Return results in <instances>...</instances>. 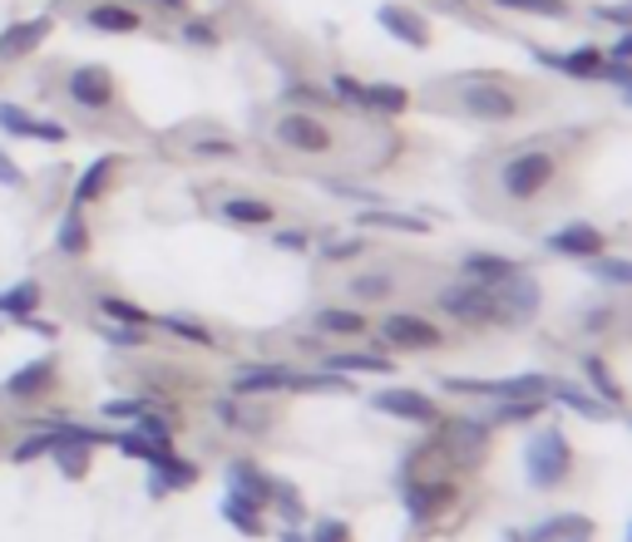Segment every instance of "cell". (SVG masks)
Here are the masks:
<instances>
[{
  "instance_id": "7",
  "label": "cell",
  "mask_w": 632,
  "mask_h": 542,
  "mask_svg": "<svg viewBox=\"0 0 632 542\" xmlns=\"http://www.w3.org/2000/svg\"><path fill=\"white\" fill-rule=\"evenodd\" d=\"M494 306H499V326H528V321L538 316V306H544V292H538V282L519 267L509 282L494 286Z\"/></svg>"
},
{
  "instance_id": "45",
  "label": "cell",
  "mask_w": 632,
  "mask_h": 542,
  "mask_svg": "<svg viewBox=\"0 0 632 542\" xmlns=\"http://www.w3.org/2000/svg\"><path fill=\"white\" fill-rule=\"evenodd\" d=\"M119 454H129V459H144V464H148V459L158 454V444H148L144 434L134 430V434H119Z\"/></svg>"
},
{
  "instance_id": "29",
  "label": "cell",
  "mask_w": 632,
  "mask_h": 542,
  "mask_svg": "<svg viewBox=\"0 0 632 542\" xmlns=\"http://www.w3.org/2000/svg\"><path fill=\"white\" fill-rule=\"evenodd\" d=\"M45 302V292H40V282H16V286H6L0 292V316H30Z\"/></svg>"
},
{
  "instance_id": "5",
  "label": "cell",
  "mask_w": 632,
  "mask_h": 542,
  "mask_svg": "<svg viewBox=\"0 0 632 542\" xmlns=\"http://www.w3.org/2000/svg\"><path fill=\"white\" fill-rule=\"evenodd\" d=\"M435 306L445 311L459 326H499V306H494V286H479V282H455V286H440L430 296Z\"/></svg>"
},
{
  "instance_id": "26",
  "label": "cell",
  "mask_w": 632,
  "mask_h": 542,
  "mask_svg": "<svg viewBox=\"0 0 632 542\" xmlns=\"http://www.w3.org/2000/svg\"><path fill=\"white\" fill-rule=\"evenodd\" d=\"M55 247H60V257H85L89 252V227H85V213H79V207H70V213L60 217Z\"/></svg>"
},
{
  "instance_id": "17",
  "label": "cell",
  "mask_w": 632,
  "mask_h": 542,
  "mask_svg": "<svg viewBox=\"0 0 632 542\" xmlns=\"http://www.w3.org/2000/svg\"><path fill=\"white\" fill-rule=\"evenodd\" d=\"M548 252H558V257H603V233L589 223H568L548 237Z\"/></svg>"
},
{
  "instance_id": "14",
  "label": "cell",
  "mask_w": 632,
  "mask_h": 542,
  "mask_svg": "<svg viewBox=\"0 0 632 542\" xmlns=\"http://www.w3.org/2000/svg\"><path fill=\"white\" fill-rule=\"evenodd\" d=\"M0 129H6L10 138H45V144H65V124L55 119H36V114H26L20 104H6L0 99Z\"/></svg>"
},
{
  "instance_id": "13",
  "label": "cell",
  "mask_w": 632,
  "mask_h": 542,
  "mask_svg": "<svg viewBox=\"0 0 632 542\" xmlns=\"http://www.w3.org/2000/svg\"><path fill=\"white\" fill-rule=\"evenodd\" d=\"M292 375L286 365H237L233 371V395L247 400V395H278V390H292Z\"/></svg>"
},
{
  "instance_id": "41",
  "label": "cell",
  "mask_w": 632,
  "mask_h": 542,
  "mask_svg": "<svg viewBox=\"0 0 632 542\" xmlns=\"http://www.w3.org/2000/svg\"><path fill=\"white\" fill-rule=\"evenodd\" d=\"M589 267H593V276H603L607 286H628V262H618V257H589Z\"/></svg>"
},
{
  "instance_id": "58",
  "label": "cell",
  "mask_w": 632,
  "mask_h": 542,
  "mask_svg": "<svg viewBox=\"0 0 632 542\" xmlns=\"http://www.w3.org/2000/svg\"><path fill=\"white\" fill-rule=\"evenodd\" d=\"M278 247H286V252H302V247H307V233H278Z\"/></svg>"
},
{
  "instance_id": "9",
  "label": "cell",
  "mask_w": 632,
  "mask_h": 542,
  "mask_svg": "<svg viewBox=\"0 0 632 542\" xmlns=\"http://www.w3.org/2000/svg\"><path fill=\"white\" fill-rule=\"evenodd\" d=\"M381 341L396 345V351H435V345L445 341V331L435 326V321L416 316V311H390L381 321Z\"/></svg>"
},
{
  "instance_id": "6",
  "label": "cell",
  "mask_w": 632,
  "mask_h": 542,
  "mask_svg": "<svg viewBox=\"0 0 632 542\" xmlns=\"http://www.w3.org/2000/svg\"><path fill=\"white\" fill-rule=\"evenodd\" d=\"M65 99L85 114H109L114 99H119V89H114V75L105 65H79L65 75Z\"/></svg>"
},
{
  "instance_id": "21",
  "label": "cell",
  "mask_w": 632,
  "mask_h": 542,
  "mask_svg": "<svg viewBox=\"0 0 632 542\" xmlns=\"http://www.w3.org/2000/svg\"><path fill=\"white\" fill-rule=\"evenodd\" d=\"M217 217L233 227H272L278 223V207L262 203V198H227L223 207H217Z\"/></svg>"
},
{
  "instance_id": "4",
  "label": "cell",
  "mask_w": 632,
  "mask_h": 542,
  "mask_svg": "<svg viewBox=\"0 0 632 542\" xmlns=\"http://www.w3.org/2000/svg\"><path fill=\"white\" fill-rule=\"evenodd\" d=\"M524 474L534 489H558L573 474V444L563 430H538L524 449Z\"/></svg>"
},
{
  "instance_id": "15",
  "label": "cell",
  "mask_w": 632,
  "mask_h": 542,
  "mask_svg": "<svg viewBox=\"0 0 632 542\" xmlns=\"http://www.w3.org/2000/svg\"><path fill=\"white\" fill-rule=\"evenodd\" d=\"M227 493H233V499H243V503H252V509H262V503L272 499V479L262 474L252 459H233V464H227Z\"/></svg>"
},
{
  "instance_id": "47",
  "label": "cell",
  "mask_w": 632,
  "mask_h": 542,
  "mask_svg": "<svg viewBox=\"0 0 632 542\" xmlns=\"http://www.w3.org/2000/svg\"><path fill=\"white\" fill-rule=\"evenodd\" d=\"M40 454H50V434H45V430H40V434H30V440L20 444L10 459H16V464H30V459H40Z\"/></svg>"
},
{
  "instance_id": "33",
  "label": "cell",
  "mask_w": 632,
  "mask_h": 542,
  "mask_svg": "<svg viewBox=\"0 0 632 542\" xmlns=\"http://www.w3.org/2000/svg\"><path fill=\"white\" fill-rule=\"evenodd\" d=\"M597 69H603V50H597V45H583V50H573V55H558V75L597 79Z\"/></svg>"
},
{
  "instance_id": "18",
  "label": "cell",
  "mask_w": 632,
  "mask_h": 542,
  "mask_svg": "<svg viewBox=\"0 0 632 542\" xmlns=\"http://www.w3.org/2000/svg\"><path fill=\"white\" fill-rule=\"evenodd\" d=\"M148 469H154V479H148V489L154 493H174V489H188L193 479H198V469L183 464L174 449H158L154 459H148Z\"/></svg>"
},
{
  "instance_id": "60",
  "label": "cell",
  "mask_w": 632,
  "mask_h": 542,
  "mask_svg": "<svg viewBox=\"0 0 632 542\" xmlns=\"http://www.w3.org/2000/svg\"><path fill=\"white\" fill-rule=\"evenodd\" d=\"M154 6H164V10H178V16H183V10H188V0H154Z\"/></svg>"
},
{
  "instance_id": "37",
  "label": "cell",
  "mask_w": 632,
  "mask_h": 542,
  "mask_svg": "<svg viewBox=\"0 0 632 542\" xmlns=\"http://www.w3.org/2000/svg\"><path fill=\"white\" fill-rule=\"evenodd\" d=\"M410 95L400 85H366V109H381V114H406Z\"/></svg>"
},
{
  "instance_id": "57",
  "label": "cell",
  "mask_w": 632,
  "mask_h": 542,
  "mask_svg": "<svg viewBox=\"0 0 632 542\" xmlns=\"http://www.w3.org/2000/svg\"><path fill=\"white\" fill-rule=\"evenodd\" d=\"M607 321H613V311L597 306V311H589V316H583V326H589V331H607Z\"/></svg>"
},
{
  "instance_id": "28",
  "label": "cell",
  "mask_w": 632,
  "mask_h": 542,
  "mask_svg": "<svg viewBox=\"0 0 632 542\" xmlns=\"http://www.w3.org/2000/svg\"><path fill=\"white\" fill-rule=\"evenodd\" d=\"M356 227H386V233H416V237L430 233V223H425V217H400V213H386V207L356 213Z\"/></svg>"
},
{
  "instance_id": "44",
  "label": "cell",
  "mask_w": 632,
  "mask_h": 542,
  "mask_svg": "<svg viewBox=\"0 0 632 542\" xmlns=\"http://www.w3.org/2000/svg\"><path fill=\"white\" fill-rule=\"evenodd\" d=\"M99 336H105L109 345H124V351H139V345L148 341L139 326H105V331H99Z\"/></svg>"
},
{
  "instance_id": "2",
  "label": "cell",
  "mask_w": 632,
  "mask_h": 542,
  "mask_svg": "<svg viewBox=\"0 0 632 542\" xmlns=\"http://www.w3.org/2000/svg\"><path fill=\"white\" fill-rule=\"evenodd\" d=\"M445 104L479 124H509V119H519V109H524L519 89L499 75H455L450 85H445Z\"/></svg>"
},
{
  "instance_id": "22",
  "label": "cell",
  "mask_w": 632,
  "mask_h": 542,
  "mask_svg": "<svg viewBox=\"0 0 632 542\" xmlns=\"http://www.w3.org/2000/svg\"><path fill=\"white\" fill-rule=\"evenodd\" d=\"M514 272H519V262L514 257H494V252H475V257H465V282H479V286H499V282H509Z\"/></svg>"
},
{
  "instance_id": "39",
  "label": "cell",
  "mask_w": 632,
  "mask_h": 542,
  "mask_svg": "<svg viewBox=\"0 0 632 542\" xmlns=\"http://www.w3.org/2000/svg\"><path fill=\"white\" fill-rule=\"evenodd\" d=\"M504 10H528V16H544V20H563L568 16V0H499Z\"/></svg>"
},
{
  "instance_id": "16",
  "label": "cell",
  "mask_w": 632,
  "mask_h": 542,
  "mask_svg": "<svg viewBox=\"0 0 632 542\" xmlns=\"http://www.w3.org/2000/svg\"><path fill=\"white\" fill-rule=\"evenodd\" d=\"M376 20H381L386 35H396L400 45H410V50H430V26L416 16V10H400V6H381L376 10Z\"/></svg>"
},
{
  "instance_id": "59",
  "label": "cell",
  "mask_w": 632,
  "mask_h": 542,
  "mask_svg": "<svg viewBox=\"0 0 632 542\" xmlns=\"http://www.w3.org/2000/svg\"><path fill=\"white\" fill-rule=\"evenodd\" d=\"M20 321H26L36 336H60V326H55V321H30V316H20Z\"/></svg>"
},
{
  "instance_id": "46",
  "label": "cell",
  "mask_w": 632,
  "mask_h": 542,
  "mask_svg": "<svg viewBox=\"0 0 632 542\" xmlns=\"http://www.w3.org/2000/svg\"><path fill=\"white\" fill-rule=\"evenodd\" d=\"M312 542H351V528L341 523V518H321L317 533H312Z\"/></svg>"
},
{
  "instance_id": "25",
  "label": "cell",
  "mask_w": 632,
  "mask_h": 542,
  "mask_svg": "<svg viewBox=\"0 0 632 542\" xmlns=\"http://www.w3.org/2000/svg\"><path fill=\"white\" fill-rule=\"evenodd\" d=\"M327 371L331 375H390V361L371 351H347V355H331Z\"/></svg>"
},
{
  "instance_id": "35",
  "label": "cell",
  "mask_w": 632,
  "mask_h": 542,
  "mask_svg": "<svg viewBox=\"0 0 632 542\" xmlns=\"http://www.w3.org/2000/svg\"><path fill=\"white\" fill-rule=\"evenodd\" d=\"M548 395H554L558 405H568L573 414H583V420H607V405H603V400H589L583 390H573V385H554Z\"/></svg>"
},
{
  "instance_id": "20",
  "label": "cell",
  "mask_w": 632,
  "mask_h": 542,
  "mask_svg": "<svg viewBox=\"0 0 632 542\" xmlns=\"http://www.w3.org/2000/svg\"><path fill=\"white\" fill-rule=\"evenodd\" d=\"M400 292V276L390 267H371V272H356L347 282V296H356V302H390V296Z\"/></svg>"
},
{
  "instance_id": "30",
  "label": "cell",
  "mask_w": 632,
  "mask_h": 542,
  "mask_svg": "<svg viewBox=\"0 0 632 542\" xmlns=\"http://www.w3.org/2000/svg\"><path fill=\"white\" fill-rule=\"evenodd\" d=\"M317 326L327 331V336H366V316H361V311H341V306H321Z\"/></svg>"
},
{
  "instance_id": "52",
  "label": "cell",
  "mask_w": 632,
  "mask_h": 542,
  "mask_svg": "<svg viewBox=\"0 0 632 542\" xmlns=\"http://www.w3.org/2000/svg\"><path fill=\"white\" fill-rule=\"evenodd\" d=\"M593 20H613V26H632V6H593Z\"/></svg>"
},
{
  "instance_id": "54",
  "label": "cell",
  "mask_w": 632,
  "mask_h": 542,
  "mask_svg": "<svg viewBox=\"0 0 632 542\" xmlns=\"http://www.w3.org/2000/svg\"><path fill=\"white\" fill-rule=\"evenodd\" d=\"M183 35H188V45H217V30L213 26H198V20H188V26H183Z\"/></svg>"
},
{
  "instance_id": "10",
  "label": "cell",
  "mask_w": 632,
  "mask_h": 542,
  "mask_svg": "<svg viewBox=\"0 0 632 542\" xmlns=\"http://www.w3.org/2000/svg\"><path fill=\"white\" fill-rule=\"evenodd\" d=\"M400 503H406V513H410V523H430L435 513H445L455 503V483H445V479H406L400 483Z\"/></svg>"
},
{
  "instance_id": "19",
  "label": "cell",
  "mask_w": 632,
  "mask_h": 542,
  "mask_svg": "<svg viewBox=\"0 0 632 542\" xmlns=\"http://www.w3.org/2000/svg\"><path fill=\"white\" fill-rule=\"evenodd\" d=\"M50 380H55V361L45 355V361H30V365H20L16 375H6V400H36L40 390H50Z\"/></svg>"
},
{
  "instance_id": "56",
  "label": "cell",
  "mask_w": 632,
  "mask_h": 542,
  "mask_svg": "<svg viewBox=\"0 0 632 542\" xmlns=\"http://www.w3.org/2000/svg\"><path fill=\"white\" fill-rule=\"evenodd\" d=\"M603 55H607V60H618V65H632V40H628V30L618 35V45H613V50H603Z\"/></svg>"
},
{
  "instance_id": "12",
  "label": "cell",
  "mask_w": 632,
  "mask_h": 542,
  "mask_svg": "<svg viewBox=\"0 0 632 542\" xmlns=\"http://www.w3.org/2000/svg\"><path fill=\"white\" fill-rule=\"evenodd\" d=\"M55 30L50 16H36V20H16V26L0 30V65H16V60H30V55L45 45V35Z\"/></svg>"
},
{
  "instance_id": "48",
  "label": "cell",
  "mask_w": 632,
  "mask_h": 542,
  "mask_svg": "<svg viewBox=\"0 0 632 542\" xmlns=\"http://www.w3.org/2000/svg\"><path fill=\"white\" fill-rule=\"evenodd\" d=\"M331 95H341L347 104H361V109H366V85H356L351 75H337V79H331Z\"/></svg>"
},
{
  "instance_id": "38",
  "label": "cell",
  "mask_w": 632,
  "mask_h": 542,
  "mask_svg": "<svg viewBox=\"0 0 632 542\" xmlns=\"http://www.w3.org/2000/svg\"><path fill=\"white\" fill-rule=\"evenodd\" d=\"M534 414H544V400H504L494 410V424H528Z\"/></svg>"
},
{
  "instance_id": "61",
  "label": "cell",
  "mask_w": 632,
  "mask_h": 542,
  "mask_svg": "<svg viewBox=\"0 0 632 542\" xmlns=\"http://www.w3.org/2000/svg\"><path fill=\"white\" fill-rule=\"evenodd\" d=\"M282 542H302V533H282Z\"/></svg>"
},
{
  "instance_id": "24",
  "label": "cell",
  "mask_w": 632,
  "mask_h": 542,
  "mask_svg": "<svg viewBox=\"0 0 632 542\" xmlns=\"http://www.w3.org/2000/svg\"><path fill=\"white\" fill-rule=\"evenodd\" d=\"M593 533V523L583 513H563V518H548V523H538L528 538L519 542H568V538H589Z\"/></svg>"
},
{
  "instance_id": "40",
  "label": "cell",
  "mask_w": 632,
  "mask_h": 542,
  "mask_svg": "<svg viewBox=\"0 0 632 542\" xmlns=\"http://www.w3.org/2000/svg\"><path fill=\"white\" fill-rule=\"evenodd\" d=\"M188 154H198V158H237L243 148H237L233 138H193Z\"/></svg>"
},
{
  "instance_id": "27",
  "label": "cell",
  "mask_w": 632,
  "mask_h": 542,
  "mask_svg": "<svg viewBox=\"0 0 632 542\" xmlns=\"http://www.w3.org/2000/svg\"><path fill=\"white\" fill-rule=\"evenodd\" d=\"M119 168V158H95L85 173H79V183H75V203L70 207H85V203H95L99 193H105V183H109V173Z\"/></svg>"
},
{
  "instance_id": "53",
  "label": "cell",
  "mask_w": 632,
  "mask_h": 542,
  "mask_svg": "<svg viewBox=\"0 0 632 542\" xmlns=\"http://www.w3.org/2000/svg\"><path fill=\"white\" fill-rule=\"evenodd\" d=\"M0 183L6 188H26V173H20L16 158H6V148H0Z\"/></svg>"
},
{
  "instance_id": "23",
  "label": "cell",
  "mask_w": 632,
  "mask_h": 542,
  "mask_svg": "<svg viewBox=\"0 0 632 542\" xmlns=\"http://www.w3.org/2000/svg\"><path fill=\"white\" fill-rule=\"evenodd\" d=\"M85 20L99 35H134V30L144 26V16H139V10H129V6H89Z\"/></svg>"
},
{
  "instance_id": "31",
  "label": "cell",
  "mask_w": 632,
  "mask_h": 542,
  "mask_svg": "<svg viewBox=\"0 0 632 542\" xmlns=\"http://www.w3.org/2000/svg\"><path fill=\"white\" fill-rule=\"evenodd\" d=\"M583 375H589V385L597 390V400H603L607 410H618V405H623V385H618L613 371H607V365L597 361V355H589V361H583Z\"/></svg>"
},
{
  "instance_id": "11",
  "label": "cell",
  "mask_w": 632,
  "mask_h": 542,
  "mask_svg": "<svg viewBox=\"0 0 632 542\" xmlns=\"http://www.w3.org/2000/svg\"><path fill=\"white\" fill-rule=\"evenodd\" d=\"M371 410L390 414V420H406V424H435L440 420V405L420 390H376L371 395Z\"/></svg>"
},
{
  "instance_id": "34",
  "label": "cell",
  "mask_w": 632,
  "mask_h": 542,
  "mask_svg": "<svg viewBox=\"0 0 632 542\" xmlns=\"http://www.w3.org/2000/svg\"><path fill=\"white\" fill-rule=\"evenodd\" d=\"M154 326H164L168 336H178V341H188V345H203V351H213V331L208 326H198V321H188V316H158Z\"/></svg>"
},
{
  "instance_id": "55",
  "label": "cell",
  "mask_w": 632,
  "mask_h": 542,
  "mask_svg": "<svg viewBox=\"0 0 632 542\" xmlns=\"http://www.w3.org/2000/svg\"><path fill=\"white\" fill-rule=\"evenodd\" d=\"M286 104H337L327 89H286Z\"/></svg>"
},
{
  "instance_id": "49",
  "label": "cell",
  "mask_w": 632,
  "mask_h": 542,
  "mask_svg": "<svg viewBox=\"0 0 632 542\" xmlns=\"http://www.w3.org/2000/svg\"><path fill=\"white\" fill-rule=\"evenodd\" d=\"M243 414L247 410H237V395L233 400H217V424H223V430H243Z\"/></svg>"
},
{
  "instance_id": "1",
  "label": "cell",
  "mask_w": 632,
  "mask_h": 542,
  "mask_svg": "<svg viewBox=\"0 0 632 542\" xmlns=\"http://www.w3.org/2000/svg\"><path fill=\"white\" fill-rule=\"evenodd\" d=\"M558 173L563 168H558V154L548 148V138H534V144H524V148H509V154L494 164L489 183H494V193H499V203L528 207L554 188Z\"/></svg>"
},
{
  "instance_id": "51",
  "label": "cell",
  "mask_w": 632,
  "mask_h": 542,
  "mask_svg": "<svg viewBox=\"0 0 632 542\" xmlns=\"http://www.w3.org/2000/svg\"><path fill=\"white\" fill-rule=\"evenodd\" d=\"M148 405L144 400H109L105 405V420H134V414H144Z\"/></svg>"
},
{
  "instance_id": "50",
  "label": "cell",
  "mask_w": 632,
  "mask_h": 542,
  "mask_svg": "<svg viewBox=\"0 0 632 542\" xmlns=\"http://www.w3.org/2000/svg\"><path fill=\"white\" fill-rule=\"evenodd\" d=\"M327 188L337 193V198H356V203H381V193H366V188H356V183H337V178H327Z\"/></svg>"
},
{
  "instance_id": "43",
  "label": "cell",
  "mask_w": 632,
  "mask_h": 542,
  "mask_svg": "<svg viewBox=\"0 0 632 542\" xmlns=\"http://www.w3.org/2000/svg\"><path fill=\"white\" fill-rule=\"evenodd\" d=\"M272 503H278V509L286 513V523H296V518H302V499H296L292 483H278V479H272Z\"/></svg>"
},
{
  "instance_id": "42",
  "label": "cell",
  "mask_w": 632,
  "mask_h": 542,
  "mask_svg": "<svg viewBox=\"0 0 632 542\" xmlns=\"http://www.w3.org/2000/svg\"><path fill=\"white\" fill-rule=\"evenodd\" d=\"M321 257H327V262H356V257H366V237L327 242V247H321Z\"/></svg>"
},
{
  "instance_id": "32",
  "label": "cell",
  "mask_w": 632,
  "mask_h": 542,
  "mask_svg": "<svg viewBox=\"0 0 632 542\" xmlns=\"http://www.w3.org/2000/svg\"><path fill=\"white\" fill-rule=\"evenodd\" d=\"M95 306L105 311V316L114 321V326H139V331H148V326H154V316H148V311H139L134 302H124V296H99Z\"/></svg>"
},
{
  "instance_id": "36",
  "label": "cell",
  "mask_w": 632,
  "mask_h": 542,
  "mask_svg": "<svg viewBox=\"0 0 632 542\" xmlns=\"http://www.w3.org/2000/svg\"><path fill=\"white\" fill-rule=\"evenodd\" d=\"M223 518L237 528V533L262 538V518H257V509H252V503H243V499H233V493H227V499H223Z\"/></svg>"
},
{
  "instance_id": "3",
  "label": "cell",
  "mask_w": 632,
  "mask_h": 542,
  "mask_svg": "<svg viewBox=\"0 0 632 542\" xmlns=\"http://www.w3.org/2000/svg\"><path fill=\"white\" fill-rule=\"evenodd\" d=\"M272 144L296 158H331L341 148V134L312 109H282L272 119Z\"/></svg>"
},
{
  "instance_id": "8",
  "label": "cell",
  "mask_w": 632,
  "mask_h": 542,
  "mask_svg": "<svg viewBox=\"0 0 632 542\" xmlns=\"http://www.w3.org/2000/svg\"><path fill=\"white\" fill-rule=\"evenodd\" d=\"M435 424H440L435 444H440L455 464H479V459L489 454V424L465 420V414H459V420H435Z\"/></svg>"
}]
</instances>
